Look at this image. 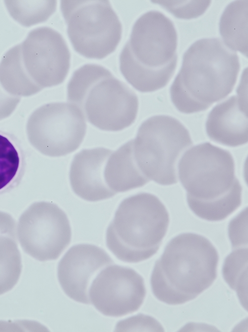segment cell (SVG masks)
<instances>
[{
	"instance_id": "cell-27",
	"label": "cell",
	"mask_w": 248,
	"mask_h": 332,
	"mask_svg": "<svg viewBox=\"0 0 248 332\" xmlns=\"http://www.w3.org/2000/svg\"><path fill=\"white\" fill-rule=\"evenodd\" d=\"M19 101L18 98L9 95L0 86V116L10 113Z\"/></svg>"
},
{
	"instance_id": "cell-6",
	"label": "cell",
	"mask_w": 248,
	"mask_h": 332,
	"mask_svg": "<svg viewBox=\"0 0 248 332\" xmlns=\"http://www.w3.org/2000/svg\"><path fill=\"white\" fill-rule=\"evenodd\" d=\"M192 144L189 131L179 120L157 115L138 128L133 139V154L139 169L150 181L170 186L178 182V162Z\"/></svg>"
},
{
	"instance_id": "cell-11",
	"label": "cell",
	"mask_w": 248,
	"mask_h": 332,
	"mask_svg": "<svg viewBox=\"0 0 248 332\" xmlns=\"http://www.w3.org/2000/svg\"><path fill=\"white\" fill-rule=\"evenodd\" d=\"M21 45L25 67L42 89L64 81L70 66V53L58 31L47 26L36 28Z\"/></svg>"
},
{
	"instance_id": "cell-18",
	"label": "cell",
	"mask_w": 248,
	"mask_h": 332,
	"mask_svg": "<svg viewBox=\"0 0 248 332\" xmlns=\"http://www.w3.org/2000/svg\"><path fill=\"white\" fill-rule=\"evenodd\" d=\"M248 0L229 3L219 22V31L224 43L230 49L248 56Z\"/></svg>"
},
{
	"instance_id": "cell-5",
	"label": "cell",
	"mask_w": 248,
	"mask_h": 332,
	"mask_svg": "<svg viewBox=\"0 0 248 332\" xmlns=\"http://www.w3.org/2000/svg\"><path fill=\"white\" fill-rule=\"evenodd\" d=\"M240 68L237 52L221 39L203 38L186 51L176 77L194 100L211 106L231 93Z\"/></svg>"
},
{
	"instance_id": "cell-9",
	"label": "cell",
	"mask_w": 248,
	"mask_h": 332,
	"mask_svg": "<svg viewBox=\"0 0 248 332\" xmlns=\"http://www.w3.org/2000/svg\"><path fill=\"white\" fill-rule=\"evenodd\" d=\"M177 46V33L172 20L160 11L150 10L135 22L119 61L162 67L178 55Z\"/></svg>"
},
{
	"instance_id": "cell-3",
	"label": "cell",
	"mask_w": 248,
	"mask_h": 332,
	"mask_svg": "<svg viewBox=\"0 0 248 332\" xmlns=\"http://www.w3.org/2000/svg\"><path fill=\"white\" fill-rule=\"evenodd\" d=\"M67 100L85 118L103 130H122L135 121L138 109L136 94L105 67L85 64L74 72L67 87Z\"/></svg>"
},
{
	"instance_id": "cell-13",
	"label": "cell",
	"mask_w": 248,
	"mask_h": 332,
	"mask_svg": "<svg viewBox=\"0 0 248 332\" xmlns=\"http://www.w3.org/2000/svg\"><path fill=\"white\" fill-rule=\"evenodd\" d=\"M114 261L103 249L93 244H79L71 247L58 267V277L65 294L79 303L89 304V290L102 268Z\"/></svg>"
},
{
	"instance_id": "cell-25",
	"label": "cell",
	"mask_w": 248,
	"mask_h": 332,
	"mask_svg": "<svg viewBox=\"0 0 248 332\" xmlns=\"http://www.w3.org/2000/svg\"><path fill=\"white\" fill-rule=\"evenodd\" d=\"M170 94L174 105L182 113L188 114L200 112L210 107L200 103L191 97L176 77L171 85Z\"/></svg>"
},
{
	"instance_id": "cell-2",
	"label": "cell",
	"mask_w": 248,
	"mask_h": 332,
	"mask_svg": "<svg viewBox=\"0 0 248 332\" xmlns=\"http://www.w3.org/2000/svg\"><path fill=\"white\" fill-rule=\"evenodd\" d=\"M217 249L206 237L184 233L173 238L154 265L151 285L154 296L172 305L191 301L217 277Z\"/></svg>"
},
{
	"instance_id": "cell-21",
	"label": "cell",
	"mask_w": 248,
	"mask_h": 332,
	"mask_svg": "<svg viewBox=\"0 0 248 332\" xmlns=\"http://www.w3.org/2000/svg\"><path fill=\"white\" fill-rule=\"evenodd\" d=\"M4 3L12 17L26 27L46 21L57 6L55 0H6Z\"/></svg>"
},
{
	"instance_id": "cell-20",
	"label": "cell",
	"mask_w": 248,
	"mask_h": 332,
	"mask_svg": "<svg viewBox=\"0 0 248 332\" xmlns=\"http://www.w3.org/2000/svg\"><path fill=\"white\" fill-rule=\"evenodd\" d=\"M177 60L178 55L167 65L158 68L120 62V69L127 82L136 90L143 93L152 92L168 84L175 73Z\"/></svg>"
},
{
	"instance_id": "cell-8",
	"label": "cell",
	"mask_w": 248,
	"mask_h": 332,
	"mask_svg": "<svg viewBox=\"0 0 248 332\" xmlns=\"http://www.w3.org/2000/svg\"><path fill=\"white\" fill-rule=\"evenodd\" d=\"M17 235L26 253L46 261L58 258L70 242L71 230L66 214L58 205L39 202L20 216Z\"/></svg>"
},
{
	"instance_id": "cell-24",
	"label": "cell",
	"mask_w": 248,
	"mask_h": 332,
	"mask_svg": "<svg viewBox=\"0 0 248 332\" xmlns=\"http://www.w3.org/2000/svg\"><path fill=\"white\" fill-rule=\"evenodd\" d=\"M178 18L191 19L202 14L210 0H155Z\"/></svg>"
},
{
	"instance_id": "cell-15",
	"label": "cell",
	"mask_w": 248,
	"mask_h": 332,
	"mask_svg": "<svg viewBox=\"0 0 248 332\" xmlns=\"http://www.w3.org/2000/svg\"><path fill=\"white\" fill-rule=\"evenodd\" d=\"M206 131L213 141L229 147L246 144L248 140V106L237 95L215 106L208 114Z\"/></svg>"
},
{
	"instance_id": "cell-1",
	"label": "cell",
	"mask_w": 248,
	"mask_h": 332,
	"mask_svg": "<svg viewBox=\"0 0 248 332\" xmlns=\"http://www.w3.org/2000/svg\"><path fill=\"white\" fill-rule=\"evenodd\" d=\"M178 178L191 211L210 221L223 220L242 203V188L227 150L209 142L188 148L178 164Z\"/></svg>"
},
{
	"instance_id": "cell-14",
	"label": "cell",
	"mask_w": 248,
	"mask_h": 332,
	"mask_svg": "<svg viewBox=\"0 0 248 332\" xmlns=\"http://www.w3.org/2000/svg\"><path fill=\"white\" fill-rule=\"evenodd\" d=\"M112 150L97 147L83 149L73 159L69 170V181L74 193L89 202L109 199L116 194L107 186L104 172Z\"/></svg>"
},
{
	"instance_id": "cell-26",
	"label": "cell",
	"mask_w": 248,
	"mask_h": 332,
	"mask_svg": "<svg viewBox=\"0 0 248 332\" xmlns=\"http://www.w3.org/2000/svg\"><path fill=\"white\" fill-rule=\"evenodd\" d=\"M248 208L244 209L230 222L229 235L233 248L248 244Z\"/></svg>"
},
{
	"instance_id": "cell-10",
	"label": "cell",
	"mask_w": 248,
	"mask_h": 332,
	"mask_svg": "<svg viewBox=\"0 0 248 332\" xmlns=\"http://www.w3.org/2000/svg\"><path fill=\"white\" fill-rule=\"evenodd\" d=\"M32 117L37 122V138L34 145L44 155H66L77 149L85 137V116L73 104H48L38 108Z\"/></svg>"
},
{
	"instance_id": "cell-17",
	"label": "cell",
	"mask_w": 248,
	"mask_h": 332,
	"mask_svg": "<svg viewBox=\"0 0 248 332\" xmlns=\"http://www.w3.org/2000/svg\"><path fill=\"white\" fill-rule=\"evenodd\" d=\"M16 226L9 214L0 211V295L13 288L21 272Z\"/></svg>"
},
{
	"instance_id": "cell-4",
	"label": "cell",
	"mask_w": 248,
	"mask_h": 332,
	"mask_svg": "<svg viewBox=\"0 0 248 332\" xmlns=\"http://www.w3.org/2000/svg\"><path fill=\"white\" fill-rule=\"evenodd\" d=\"M169 222L168 211L157 196L145 192L132 195L119 206L107 229V246L121 261H144L157 252Z\"/></svg>"
},
{
	"instance_id": "cell-19",
	"label": "cell",
	"mask_w": 248,
	"mask_h": 332,
	"mask_svg": "<svg viewBox=\"0 0 248 332\" xmlns=\"http://www.w3.org/2000/svg\"><path fill=\"white\" fill-rule=\"evenodd\" d=\"M0 82L7 91L17 95L28 96L42 89L25 67L21 44L10 48L3 55L0 62Z\"/></svg>"
},
{
	"instance_id": "cell-7",
	"label": "cell",
	"mask_w": 248,
	"mask_h": 332,
	"mask_svg": "<svg viewBox=\"0 0 248 332\" xmlns=\"http://www.w3.org/2000/svg\"><path fill=\"white\" fill-rule=\"evenodd\" d=\"M61 10L74 50L90 59L113 53L122 35V25L107 0H64Z\"/></svg>"
},
{
	"instance_id": "cell-22",
	"label": "cell",
	"mask_w": 248,
	"mask_h": 332,
	"mask_svg": "<svg viewBox=\"0 0 248 332\" xmlns=\"http://www.w3.org/2000/svg\"><path fill=\"white\" fill-rule=\"evenodd\" d=\"M22 163L21 153L15 140L0 132V191L16 179Z\"/></svg>"
},
{
	"instance_id": "cell-23",
	"label": "cell",
	"mask_w": 248,
	"mask_h": 332,
	"mask_svg": "<svg viewBox=\"0 0 248 332\" xmlns=\"http://www.w3.org/2000/svg\"><path fill=\"white\" fill-rule=\"evenodd\" d=\"M248 248L234 250L226 258L223 270L224 279L238 294H247Z\"/></svg>"
},
{
	"instance_id": "cell-16",
	"label": "cell",
	"mask_w": 248,
	"mask_h": 332,
	"mask_svg": "<svg viewBox=\"0 0 248 332\" xmlns=\"http://www.w3.org/2000/svg\"><path fill=\"white\" fill-rule=\"evenodd\" d=\"M104 177L108 187L116 194L141 187L150 181L136 163L133 139L112 152L105 165Z\"/></svg>"
},
{
	"instance_id": "cell-12",
	"label": "cell",
	"mask_w": 248,
	"mask_h": 332,
	"mask_svg": "<svg viewBox=\"0 0 248 332\" xmlns=\"http://www.w3.org/2000/svg\"><path fill=\"white\" fill-rule=\"evenodd\" d=\"M90 303L103 315L124 316L137 311L146 289L142 277L133 269L110 265L94 278L89 290Z\"/></svg>"
}]
</instances>
